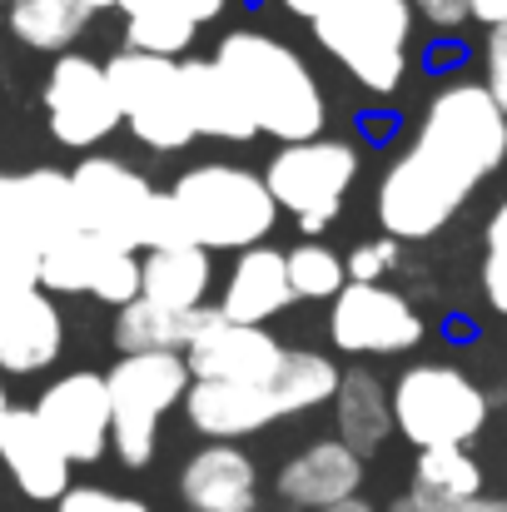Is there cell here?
Returning <instances> with one entry per match:
<instances>
[{"instance_id":"cell-1","label":"cell","mask_w":507,"mask_h":512,"mask_svg":"<svg viewBox=\"0 0 507 512\" xmlns=\"http://www.w3.org/2000/svg\"><path fill=\"white\" fill-rule=\"evenodd\" d=\"M507 165V115L483 80H448L423 105L413 140L383 165L373 189L378 229L398 244L438 239L463 204Z\"/></svg>"},{"instance_id":"cell-2","label":"cell","mask_w":507,"mask_h":512,"mask_svg":"<svg viewBox=\"0 0 507 512\" xmlns=\"http://www.w3.org/2000/svg\"><path fill=\"white\" fill-rule=\"evenodd\" d=\"M214 65L239 85L259 135L279 140V145H299V140H319L329 125V95L319 85V75L309 70V60L284 45L269 30H229L214 45Z\"/></svg>"},{"instance_id":"cell-3","label":"cell","mask_w":507,"mask_h":512,"mask_svg":"<svg viewBox=\"0 0 507 512\" xmlns=\"http://www.w3.org/2000/svg\"><path fill=\"white\" fill-rule=\"evenodd\" d=\"M169 194L189 224V239L209 254H244L264 244L284 214L264 184V170L229 165V160L189 165L169 184Z\"/></svg>"},{"instance_id":"cell-4","label":"cell","mask_w":507,"mask_h":512,"mask_svg":"<svg viewBox=\"0 0 507 512\" xmlns=\"http://www.w3.org/2000/svg\"><path fill=\"white\" fill-rule=\"evenodd\" d=\"M413 5L408 0H343L309 30L338 70L373 100H393L413 65Z\"/></svg>"},{"instance_id":"cell-5","label":"cell","mask_w":507,"mask_h":512,"mask_svg":"<svg viewBox=\"0 0 507 512\" xmlns=\"http://www.w3.org/2000/svg\"><path fill=\"white\" fill-rule=\"evenodd\" d=\"M388 403H393V433L413 443V453L468 448L493 413L483 383L453 363H408L393 378Z\"/></svg>"},{"instance_id":"cell-6","label":"cell","mask_w":507,"mask_h":512,"mask_svg":"<svg viewBox=\"0 0 507 512\" xmlns=\"http://www.w3.org/2000/svg\"><path fill=\"white\" fill-rule=\"evenodd\" d=\"M189 383L194 378L184 353H120L110 363V453L125 468H150L160 448V423L184 408Z\"/></svg>"},{"instance_id":"cell-7","label":"cell","mask_w":507,"mask_h":512,"mask_svg":"<svg viewBox=\"0 0 507 512\" xmlns=\"http://www.w3.org/2000/svg\"><path fill=\"white\" fill-rule=\"evenodd\" d=\"M105 70H110V85L120 100V120L145 150L179 155L189 140H199L194 120H189V95H184V60L115 50L105 60Z\"/></svg>"},{"instance_id":"cell-8","label":"cell","mask_w":507,"mask_h":512,"mask_svg":"<svg viewBox=\"0 0 507 512\" xmlns=\"http://www.w3.org/2000/svg\"><path fill=\"white\" fill-rule=\"evenodd\" d=\"M45 120H50L55 145L95 155V145H105L125 125L105 60L80 55V50L55 55L45 75Z\"/></svg>"},{"instance_id":"cell-9","label":"cell","mask_w":507,"mask_h":512,"mask_svg":"<svg viewBox=\"0 0 507 512\" xmlns=\"http://www.w3.org/2000/svg\"><path fill=\"white\" fill-rule=\"evenodd\" d=\"M428 339V319L403 289L343 284L329 304V343L348 358H398Z\"/></svg>"},{"instance_id":"cell-10","label":"cell","mask_w":507,"mask_h":512,"mask_svg":"<svg viewBox=\"0 0 507 512\" xmlns=\"http://www.w3.org/2000/svg\"><path fill=\"white\" fill-rule=\"evenodd\" d=\"M75 189V224L95 239H110L120 249L140 254L145 239V219L155 204V184L120 155H85L70 170Z\"/></svg>"},{"instance_id":"cell-11","label":"cell","mask_w":507,"mask_h":512,"mask_svg":"<svg viewBox=\"0 0 507 512\" xmlns=\"http://www.w3.org/2000/svg\"><path fill=\"white\" fill-rule=\"evenodd\" d=\"M363 170V150L319 135V140H299V145H279L274 160L264 165V184L274 194V204L294 219L304 214H338L343 194L353 189V179Z\"/></svg>"},{"instance_id":"cell-12","label":"cell","mask_w":507,"mask_h":512,"mask_svg":"<svg viewBox=\"0 0 507 512\" xmlns=\"http://www.w3.org/2000/svg\"><path fill=\"white\" fill-rule=\"evenodd\" d=\"M40 289L45 294H85L110 309H125L140 299V254L75 229V234L55 239L50 249H40Z\"/></svg>"},{"instance_id":"cell-13","label":"cell","mask_w":507,"mask_h":512,"mask_svg":"<svg viewBox=\"0 0 507 512\" xmlns=\"http://www.w3.org/2000/svg\"><path fill=\"white\" fill-rule=\"evenodd\" d=\"M35 418L50 428V438L60 443V453L70 463H100L110 453V388L105 373L95 368H75L45 383V393L35 398Z\"/></svg>"},{"instance_id":"cell-14","label":"cell","mask_w":507,"mask_h":512,"mask_svg":"<svg viewBox=\"0 0 507 512\" xmlns=\"http://www.w3.org/2000/svg\"><path fill=\"white\" fill-rule=\"evenodd\" d=\"M75 189L65 170H0V239H20L35 249H50L55 239L75 234Z\"/></svg>"},{"instance_id":"cell-15","label":"cell","mask_w":507,"mask_h":512,"mask_svg":"<svg viewBox=\"0 0 507 512\" xmlns=\"http://www.w3.org/2000/svg\"><path fill=\"white\" fill-rule=\"evenodd\" d=\"M289 343H279L264 324H234L214 309V319L199 329V339L184 348L189 378L209 383H274Z\"/></svg>"},{"instance_id":"cell-16","label":"cell","mask_w":507,"mask_h":512,"mask_svg":"<svg viewBox=\"0 0 507 512\" xmlns=\"http://www.w3.org/2000/svg\"><path fill=\"white\" fill-rule=\"evenodd\" d=\"M184 418L209 443H239L274 423H284V408L274 398V383H209L194 378L184 393Z\"/></svg>"},{"instance_id":"cell-17","label":"cell","mask_w":507,"mask_h":512,"mask_svg":"<svg viewBox=\"0 0 507 512\" xmlns=\"http://www.w3.org/2000/svg\"><path fill=\"white\" fill-rule=\"evenodd\" d=\"M358 488H363V453H353L338 438L304 443L299 453H289V463L274 478V493L299 512L334 508L343 498H358Z\"/></svg>"},{"instance_id":"cell-18","label":"cell","mask_w":507,"mask_h":512,"mask_svg":"<svg viewBox=\"0 0 507 512\" xmlns=\"http://www.w3.org/2000/svg\"><path fill=\"white\" fill-rule=\"evenodd\" d=\"M65 348V319L55 294L45 289H20L0 294V373L30 378L45 373Z\"/></svg>"},{"instance_id":"cell-19","label":"cell","mask_w":507,"mask_h":512,"mask_svg":"<svg viewBox=\"0 0 507 512\" xmlns=\"http://www.w3.org/2000/svg\"><path fill=\"white\" fill-rule=\"evenodd\" d=\"M0 463H5L10 483L30 503H60L70 493V468L75 463L60 453V443L35 418V408H10L5 413V423H0Z\"/></svg>"},{"instance_id":"cell-20","label":"cell","mask_w":507,"mask_h":512,"mask_svg":"<svg viewBox=\"0 0 507 512\" xmlns=\"http://www.w3.org/2000/svg\"><path fill=\"white\" fill-rule=\"evenodd\" d=\"M179 498L189 512H254L259 463L239 443H204L179 468Z\"/></svg>"},{"instance_id":"cell-21","label":"cell","mask_w":507,"mask_h":512,"mask_svg":"<svg viewBox=\"0 0 507 512\" xmlns=\"http://www.w3.org/2000/svg\"><path fill=\"white\" fill-rule=\"evenodd\" d=\"M294 304V284H289V259L274 244H254L244 254H234L224 284H219V314L234 324H264L279 319Z\"/></svg>"},{"instance_id":"cell-22","label":"cell","mask_w":507,"mask_h":512,"mask_svg":"<svg viewBox=\"0 0 507 512\" xmlns=\"http://www.w3.org/2000/svg\"><path fill=\"white\" fill-rule=\"evenodd\" d=\"M234 0H120L125 15V50L189 60V45L204 25H214Z\"/></svg>"},{"instance_id":"cell-23","label":"cell","mask_w":507,"mask_h":512,"mask_svg":"<svg viewBox=\"0 0 507 512\" xmlns=\"http://www.w3.org/2000/svg\"><path fill=\"white\" fill-rule=\"evenodd\" d=\"M184 95H189V120L199 140H219V145H249L259 140V125L239 95V85L214 65V55H189L184 60Z\"/></svg>"},{"instance_id":"cell-24","label":"cell","mask_w":507,"mask_h":512,"mask_svg":"<svg viewBox=\"0 0 507 512\" xmlns=\"http://www.w3.org/2000/svg\"><path fill=\"white\" fill-rule=\"evenodd\" d=\"M334 438L338 443H348L353 453H378L383 443H388V433H393V403H388V388H383V378L378 373H368V368H348V373H338V388H334Z\"/></svg>"},{"instance_id":"cell-25","label":"cell","mask_w":507,"mask_h":512,"mask_svg":"<svg viewBox=\"0 0 507 512\" xmlns=\"http://www.w3.org/2000/svg\"><path fill=\"white\" fill-rule=\"evenodd\" d=\"M214 289V254L199 244L140 254V299L165 309H209Z\"/></svg>"},{"instance_id":"cell-26","label":"cell","mask_w":507,"mask_h":512,"mask_svg":"<svg viewBox=\"0 0 507 512\" xmlns=\"http://www.w3.org/2000/svg\"><path fill=\"white\" fill-rule=\"evenodd\" d=\"M483 498V463L468 448H428L413 458L408 503L423 512H458Z\"/></svg>"},{"instance_id":"cell-27","label":"cell","mask_w":507,"mask_h":512,"mask_svg":"<svg viewBox=\"0 0 507 512\" xmlns=\"http://www.w3.org/2000/svg\"><path fill=\"white\" fill-rule=\"evenodd\" d=\"M209 319L214 309H165V304L135 299L115 309V348L120 353H184Z\"/></svg>"},{"instance_id":"cell-28","label":"cell","mask_w":507,"mask_h":512,"mask_svg":"<svg viewBox=\"0 0 507 512\" xmlns=\"http://www.w3.org/2000/svg\"><path fill=\"white\" fill-rule=\"evenodd\" d=\"M95 15L80 0H5V25L25 50L65 55Z\"/></svg>"},{"instance_id":"cell-29","label":"cell","mask_w":507,"mask_h":512,"mask_svg":"<svg viewBox=\"0 0 507 512\" xmlns=\"http://www.w3.org/2000/svg\"><path fill=\"white\" fill-rule=\"evenodd\" d=\"M284 259H289V284H294V299H309V304H334L338 294H343V284H348V264H343V254H338V249H329V244H319V239L294 244Z\"/></svg>"},{"instance_id":"cell-30","label":"cell","mask_w":507,"mask_h":512,"mask_svg":"<svg viewBox=\"0 0 507 512\" xmlns=\"http://www.w3.org/2000/svg\"><path fill=\"white\" fill-rule=\"evenodd\" d=\"M478 289L483 304L507 319V199L493 204L488 224H483V264H478Z\"/></svg>"},{"instance_id":"cell-31","label":"cell","mask_w":507,"mask_h":512,"mask_svg":"<svg viewBox=\"0 0 507 512\" xmlns=\"http://www.w3.org/2000/svg\"><path fill=\"white\" fill-rule=\"evenodd\" d=\"M398 259H403V244L398 239H388V234H378V239H358L353 249H348V284H383L393 269H398Z\"/></svg>"},{"instance_id":"cell-32","label":"cell","mask_w":507,"mask_h":512,"mask_svg":"<svg viewBox=\"0 0 507 512\" xmlns=\"http://www.w3.org/2000/svg\"><path fill=\"white\" fill-rule=\"evenodd\" d=\"M179 244H194L189 239V224L174 204L169 189H155V204H150V219H145V239H140V254H155V249H179Z\"/></svg>"},{"instance_id":"cell-33","label":"cell","mask_w":507,"mask_h":512,"mask_svg":"<svg viewBox=\"0 0 507 512\" xmlns=\"http://www.w3.org/2000/svg\"><path fill=\"white\" fill-rule=\"evenodd\" d=\"M40 289V249L20 239H0V294Z\"/></svg>"},{"instance_id":"cell-34","label":"cell","mask_w":507,"mask_h":512,"mask_svg":"<svg viewBox=\"0 0 507 512\" xmlns=\"http://www.w3.org/2000/svg\"><path fill=\"white\" fill-rule=\"evenodd\" d=\"M55 512H155L150 503L130 498V493H110V488H70Z\"/></svg>"},{"instance_id":"cell-35","label":"cell","mask_w":507,"mask_h":512,"mask_svg":"<svg viewBox=\"0 0 507 512\" xmlns=\"http://www.w3.org/2000/svg\"><path fill=\"white\" fill-rule=\"evenodd\" d=\"M483 85H488V95L498 100V110L507 115V20L488 30V45H483Z\"/></svg>"},{"instance_id":"cell-36","label":"cell","mask_w":507,"mask_h":512,"mask_svg":"<svg viewBox=\"0 0 507 512\" xmlns=\"http://www.w3.org/2000/svg\"><path fill=\"white\" fill-rule=\"evenodd\" d=\"M413 5V15L428 25V30H438V35H453V30H463L468 20H473V0H408Z\"/></svg>"},{"instance_id":"cell-37","label":"cell","mask_w":507,"mask_h":512,"mask_svg":"<svg viewBox=\"0 0 507 512\" xmlns=\"http://www.w3.org/2000/svg\"><path fill=\"white\" fill-rule=\"evenodd\" d=\"M473 20H478V25H488V30H493V25H503L507 20V0H473Z\"/></svg>"},{"instance_id":"cell-38","label":"cell","mask_w":507,"mask_h":512,"mask_svg":"<svg viewBox=\"0 0 507 512\" xmlns=\"http://www.w3.org/2000/svg\"><path fill=\"white\" fill-rule=\"evenodd\" d=\"M458 512H507V498H478V503H468Z\"/></svg>"},{"instance_id":"cell-39","label":"cell","mask_w":507,"mask_h":512,"mask_svg":"<svg viewBox=\"0 0 507 512\" xmlns=\"http://www.w3.org/2000/svg\"><path fill=\"white\" fill-rule=\"evenodd\" d=\"M324 512H373V503H363V498H343V503H334V508Z\"/></svg>"},{"instance_id":"cell-40","label":"cell","mask_w":507,"mask_h":512,"mask_svg":"<svg viewBox=\"0 0 507 512\" xmlns=\"http://www.w3.org/2000/svg\"><path fill=\"white\" fill-rule=\"evenodd\" d=\"M90 15H100V10H120V0H80Z\"/></svg>"},{"instance_id":"cell-41","label":"cell","mask_w":507,"mask_h":512,"mask_svg":"<svg viewBox=\"0 0 507 512\" xmlns=\"http://www.w3.org/2000/svg\"><path fill=\"white\" fill-rule=\"evenodd\" d=\"M15 403H10V393H5V373H0V423H5V413H10Z\"/></svg>"},{"instance_id":"cell-42","label":"cell","mask_w":507,"mask_h":512,"mask_svg":"<svg viewBox=\"0 0 507 512\" xmlns=\"http://www.w3.org/2000/svg\"><path fill=\"white\" fill-rule=\"evenodd\" d=\"M398 512H423V508H413V503H403V508H398Z\"/></svg>"}]
</instances>
